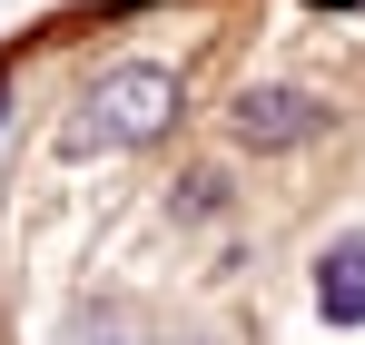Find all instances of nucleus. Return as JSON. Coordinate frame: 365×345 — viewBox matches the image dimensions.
<instances>
[{
  "label": "nucleus",
  "mask_w": 365,
  "mask_h": 345,
  "mask_svg": "<svg viewBox=\"0 0 365 345\" xmlns=\"http://www.w3.org/2000/svg\"><path fill=\"white\" fill-rule=\"evenodd\" d=\"M316 99H306V89H247L237 99V138L247 148H277V138H306V128H316Z\"/></svg>",
  "instance_id": "nucleus-2"
},
{
  "label": "nucleus",
  "mask_w": 365,
  "mask_h": 345,
  "mask_svg": "<svg viewBox=\"0 0 365 345\" xmlns=\"http://www.w3.org/2000/svg\"><path fill=\"white\" fill-rule=\"evenodd\" d=\"M168 109H178V79L148 69V59H128V69H109L89 89V109L69 118V148H138V138L168 128Z\"/></svg>",
  "instance_id": "nucleus-1"
},
{
  "label": "nucleus",
  "mask_w": 365,
  "mask_h": 345,
  "mask_svg": "<svg viewBox=\"0 0 365 345\" xmlns=\"http://www.w3.org/2000/svg\"><path fill=\"white\" fill-rule=\"evenodd\" d=\"M99 345H109V336H99Z\"/></svg>",
  "instance_id": "nucleus-4"
},
{
  "label": "nucleus",
  "mask_w": 365,
  "mask_h": 345,
  "mask_svg": "<svg viewBox=\"0 0 365 345\" xmlns=\"http://www.w3.org/2000/svg\"><path fill=\"white\" fill-rule=\"evenodd\" d=\"M316 306H326V326H365V237H336L316 257Z\"/></svg>",
  "instance_id": "nucleus-3"
}]
</instances>
